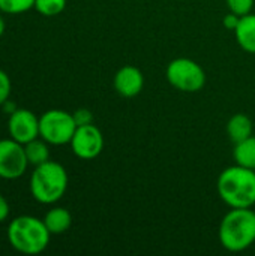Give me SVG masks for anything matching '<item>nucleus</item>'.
Wrapping results in <instances>:
<instances>
[{
  "mask_svg": "<svg viewBox=\"0 0 255 256\" xmlns=\"http://www.w3.org/2000/svg\"><path fill=\"white\" fill-rule=\"evenodd\" d=\"M219 198L230 208H251L255 206V170L240 165L225 168L216 182Z\"/></svg>",
  "mask_w": 255,
  "mask_h": 256,
  "instance_id": "1",
  "label": "nucleus"
},
{
  "mask_svg": "<svg viewBox=\"0 0 255 256\" xmlns=\"http://www.w3.org/2000/svg\"><path fill=\"white\" fill-rule=\"evenodd\" d=\"M221 246L233 254L243 252L255 243V212L251 208H230L219 224Z\"/></svg>",
  "mask_w": 255,
  "mask_h": 256,
  "instance_id": "2",
  "label": "nucleus"
},
{
  "mask_svg": "<svg viewBox=\"0 0 255 256\" xmlns=\"http://www.w3.org/2000/svg\"><path fill=\"white\" fill-rule=\"evenodd\" d=\"M51 232L44 219L35 216H18L8 226L9 244L23 255H39L50 244Z\"/></svg>",
  "mask_w": 255,
  "mask_h": 256,
  "instance_id": "3",
  "label": "nucleus"
},
{
  "mask_svg": "<svg viewBox=\"0 0 255 256\" xmlns=\"http://www.w3.org/2000/svg\"><path fill=\"white\" fill-rule=\"evenodd\" d=\"M68 172L65 166L54 160H47L35 166L30 177L32 196L45 206L56 204L68 190Z\"/></svg>",
  "mask_w": 255,
  "mask_h": 256,
  "instance_id": "4",
  "label": "nucleus"
},
{
  "mask_svg": "<svg viewBox=\"0 0 255 256\" xmlns=\"http://www.w3.org/2000/svg\"><path fill=\"white\" fill-rule=\"evenodd\" d=\"M167 81L179 92L197 93L206 86V72L195 60L179 57L168 63L165 69Z\"/></svg>",
  "mask_w": 255,
  "mask_h": 256,
  "instance_id": "5",
  "label": "nucleus"
},
{
  "mask_svg": "<svg viewBox=\"0 0 255 256\" xmlns=\"http://www.w3.org/2000/svg\"><path fill=\"white\" fill-rule=\"evenodd\" d=\"M77 130L74 116L63 110H48L39 117V138L51 146L69 144Z\"/></svg>",
  "mask_w": 255,
  "mask_h": 256,
  "instance_id": "6",
  "label": "nucleus"
},
{
  "mask_svg": "<svg viewBox=\"0 0 255 256\" xmlns=\"http://www.w3.org/2000/svg\"><path fill=\"white\" fill-rule=\"evenodd\" d=\"M29 160L24 146L12 138L0 140V178L15 180L24 176Z\"/></svg>",
  "mask_w": 255,
  "mask_h": 256,
  "instance_id": "7",
  "label": "nucleus"
},
{
  "mask_svg": "<svg viewBox=\"0 0 255 256\" xmlns=\"http://www.w3.org/2000/svg\"><path fill=\"white\" fill-rule=\"evenodd\" d=\"M72 153L83 160H92L98 158L104 150V135L93 123L86 126H77V130L71 140Z\"/></svg>",
  "mask_w": 255,
  "mask_h": 256,
  "instance_id": "8",
  "label": "nucleus"
},
{
  "mask_svg": "<svg viewBox=\"0 0 255 256\" xmlns=\"http://www.w3.org/2000/svg\"><path fill=\"white\" fill-rule=\"evenodd\" d=\"M8 130L12 140L21 142L23 146L39 138V118L26 108H18L9 116Z\"/></svg>",
  "mask_w": 255,
  "mask_h": 256,
  "instance_id": "9",
  "label": "nucleus"
},
{
  "mask_svg": "<svg viewBox=\"0 0 255 256\" xmlns=\"http://www.w3.org/2000/svg\"><path fill=\"white\" fill-rule=\"evenodd\" d=\"M143 87L144 75L132 64L122 66L114 75V90L123 98H135L141 93Z\"/></svg>",
  "mask_w": 255,
  "mask_h": 256,
  "instance_id": "10",
  "label": "nucleus"
},
{
  "mask_svg": "<svg viewBox=\"0 0 255 256\" xmlns=\"http://www.w3.org/2000/svg\"><path fill=\"white\" fill-rule=\"evenodd\" d=\"M234 38L243 51L255 54V14L251 12L240 16V21L234 30Z\"/></svg>",
  "mask_w": 255,
  "mask_h": 256,
  "instance_id": "11",
  "label": "nucleus"
},
{
  "mask_svg": "<svg viewBox=\"0 0 255 256\" xmlns=\"http://www.w3.org/2000/svg\"><path fill=\"white\" fill-rule=\"evenodd\" d=\"M44 224L51 232V236H60V234H65L71 228L72 214L69 213V210L63 207H54L47 212L44 218Z\"/></svg>",
  "mask_w": 255,
  "mask_h": 256,
  "instance_id": "12",
  "label": "nucleus"
},
{
  "mask_svg": "<svg viewBox=\"0 0 255 256\" xmlns=\"http://www.w3.org/2000/svg\"><path fill=\"white\" fill-rule=\"evenodd\" d=\"M252 132H254V123L246 114L237 112L233 117H230L227 123V135L234 144L246 140L248 136L252 135Z\"/></svg>",
  "mask_w": 255,
  "mask_h": 256,
  "instance_id": "13",
  "label": "nucleus"
},
{
  "mask_svg": "<svg viewBox=\"0 0 255 256\" xmlns=\"http://www.w3.org/2000/svg\"><path fill=\"white\" fill-rule=\"evenodd\" d=\"M233 158L237 165L255 170V136L251 135L246 140L236 142L233 148Z\"/></svg>",
  "mask_w": 255,
  "mask_h": 256,
  "instance_id": "14",
  "label": "nucleus"
},
{
  "mask_svg": "<svg viewBox=\"0 0 255 256\" xmlns=\"http://www.w3.org/2000/svg\"><path fill=\"white\" fill-rule=\"evenodd\" d=\"M24 150H26V156L30 165L38 166L47 160H50V148H48V142L44 141L42 138H36L27 144H24Z\"/></svg>",
  "mask_w": 255,
  "mask_h": 256,
  "instance_id": "15",
  "label": "nucleus"
},
{
  "mask_svg": "<svg viewBox=\"0 0 255 256\" xmlns=\"http://www.w3.org/2000/svg\"><path fill=\"white\" fill-rule=\"evenodd\" d=\"M66 8V0H36L35 9L44 16H56Z\"/></svg>",
  "mask_w": 255,
  "mask_h": 256,
  "instance_id": "16",
  "label": "nucleus"
},
{
  "mask_svg": "<svg viewBox=\"0 0 255 256\" xmlns=\"http://www.w3.org/2000/svg\"><path fill=\"white\" fill-rule=\"evenodd\" d=\"M36 0H0V10L9 15L24 14L35 8Z\"/></svg>",
  "mask_w": 255,
  "mask_h": 256,
  "instance_id": "17",
  "label": "nucleus"
},
{
  "mask_svg": "<svg viewBox=\"0 0 255 256\" xmlns=\"http://www.w3.org/2000/svg\"><path fill=\"white\" fill-rule=\"evenodd\" d=\"M225 3L228 10L239 16L251 14L255 6V0H225Z\"/></svg>",
  "mask_w": 255,
  "mask_h": 256,
  "instance_id": "18",
  "label": "nucleus"
},
{
  "mask_svg": "<svg viewBox=\"0 0 255 256\" xmlns=\"http://www.w3.org/2000/svg\"><path fill=\"white\" fill-rule=\"evenodd\" d=\"M11 90H12L11 78H9V75L5 70L0 69V106L9 99Z\"/></svg>",
  "mask_w": 255,
  "mask_h": 256,
  "instance_id": "19",
  "label": "nucleus"
},
{
  "mask_svg": "<svg viewBox=\"0 0 255 256\" xmlns=\"http://www.w3.org/2000/svg\"><path fill=\"white\" fill-rule=\"evenodd\" d=\"M74 120L77 123V126H86L93 123V114L90 110L87 108H78L77 111H74Z\"/></svg>",
  "mask_w": 255,
  "mask_h": 256,
  "instance_id": "20",
  "label": "nucleus"
},
{
  "mask_svg": "<svg viewBox=\"0 0 255 256\" xmlns=\"http://www.w3.org/2000/svg\"><path fill=\"white\" fill-rule=\"evenodd\" d=\"M239 21H240V16H239V15H236V14H233V12H228V14L224 16L222 24H224V27H225L227 30L234 32L236 27H237V24H239Z\"/></svg>",
  "mask_w": 255,
  "mask_h": 256,
  "instance_id": "21",
  "label": "nucleus"
},
{
  "mask_svg": "<svg viewBox=\"0 0 255 256\" xmlns=\"http://www.w3.org/2000/svg\"><path fill=\"white\" fill-rule=\"evenodd\" d=\"M9 216V204L6 198L0 194V224H3Z\"/></svg>",
  "mask_w": 255,
  "mask_h": 256,
  "instance_id": "22",
  "label": "nucleus"
},
{
  "mask_svg": "<svg viewBox=\"0 0 255 256\" xmlns=\"http://www.w3.org/2000/svg\"><path fill=\"white\" fill-rule=\"evenodd\" d=\"M2 108H3V112H6L8 116H11L12 112H15V111L18 110L17 104H15L14 100H11V99H8V100L2 105Z\"/></svg>",
  "mask_w": 255,
  "mask_h": 256,
  "instance_id": "23",
  "label": "nucleus"
},
{
  "mask_svg": "<svg viewBox=\"0 0 255 256\" xmlns=\"http://www.w3.org/2000/svg\"><path fill=\"white\" fill-rule=\"evenodd\" d=\"M5 28H6V22H5L3 16H0V38H2L3 33H5Z\"/></svg>",
  "mask_w": 255,
  "mask_h": 256,
  "instance_id": "24",
  "label": "nucleus"
}]
</instances>
